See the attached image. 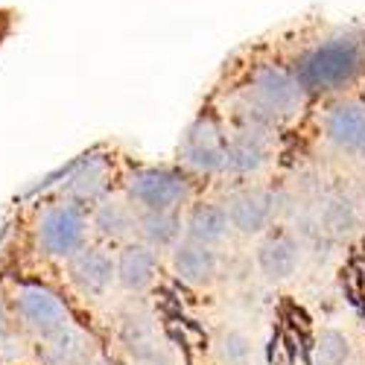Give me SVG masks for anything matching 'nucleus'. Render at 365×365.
<instances>
[{"label": "nucleus", "instance_id": "nucleus-1", "mask_svg": "<svg viewBox=\"0 0 365 365\" xmlns=\"http://www.w3.org/2000/svg\"><path fill=\"white\" fill-rule=\"evenodd\" d=\"M307 97H339L365 79V24L324 26L287 58Z\"/></svg>", "mask_w": 365, "mask_h": 365}, {"label": "nucleus", "instance_id": "nucleus-10", "mask_svg": "<svg viewBox=\"0 0 365 365\" xmlns=\"http://www.w3.org/2000/svg\"><path fill=\"white\" fill-rule=\"evenodd\" d=\"M68 278L85 298H103L114 284V257L106 249L82 246L68 257Z\"/></svg>", "mask_w": 365, "mask_h": 365}, {"label": "nucleus", "instance_id": "nucleus-19", "mask_svg": "<svg viewBox=\"0 0 365 365\" xmlns=\"http://www.w3.org/2000/svg\"><path fill=\"white\" fill-rule=\"evenodd\" d=\"M359 228V210L345 196H327L319 205V231L327 240H351Z\"/></svg>", "mask_w": 365, "mask_h": 365}, {"label": "nucleus", "instance_id": "nucleus-4", "mask_svg": "<svg viewBox=\"0 0 365 365\" xmlns=\"http://www.w3.org/2000/svg\"><path fill=\"white\" fill-rule=\"evenodd\" d=\"M193 181L185 170L140 167L126 178V199L140 210H175L190 202Z\"/></svg>", "mask_w": 365, "mask_h": 365}, {"label": "nucleus", "instance_id": "nucleus-8", "mask_svg": "<svg viewBox=\"0 0 365 365\" xmlns=\"http://www.w3.org/2000/svg\"><path fill=\"white\" fill-rule=\"evenodd\" d=\"M275 126L260 123L242 114V123L225 138V173L231 175H257L269 164V132Z\"/></svg>", "mask_w": 365, "mask_h": 365}, {"label": "nucleus", "instance_id": "nucleus-2", "mask_svg": "<svg viewBox=\"0 0 365 365\" xmlns=\"http://www.w3.org/2000/svg\"><path fill=\"white\" fill-rule=\"evenodd\" d=\"M240 97H242V114L269 126L289 123L310 103L307 91L301 88L289 62H278V58L255 62L242 76Z\"/></svg>", "mask_w": 365, "mask_h": 365}, {"label": "nucleus", "instance_id": "nucleus-16", "mask_svg": "<svg viewBox=\"0 0 365 365\" xmlns=\"http://www.w3.org/2000/svg\"><path fill=\"white\" fill-rule=\"evenodd\" d=\"M38 356L44 365H85L94 356V345L76 324H68L62 333H56L41 345Z\"/></svg>", "mask_w": 365, "mask_h": 365}, {"label": "nucleus", "instance_id": "nucleus-24", "mask_svg": "<svg viewBox=\"0 0 365 365\" xmlns=\"http://www.w3.org/2000/svg\"><path fill=\"white\" fill-rule=\"evenodd\" d=\"M85 365H111V362H108L106 356H97V354H94V356H91V359H88Z\"/></svg>", "mask_w": 365, "mask_h": 365}, {"label": "nucleus", "instance_id": "nucleus-12", "mask_svg": "<svg viewBox=\"0 0 365 365\" xmlns=\"http://www.w3.org/2000/svg\"><path fill=\"white\" fill-rule=\"evenodd\" d=\"M158 275V249L149 242H126L114 257V284L126 292H143Z\"/></svg>", "mask_w": 365, "mask_h": 365}, {"label": "nucleus", "instance_id": "nucleus-13", "mask_svg": "<svg viewBox=\"0 0 365 365\" xmlns=\"http://www.w3.org/2000/svg\"><path fill=\"white\" fill-rule=\"evenodd\" d=\"M301 266V242L287 234H269L260 246H257V269L269 284H284L289 281Z\"/></svg>", "mask_w": 365, "mask_h": 365}, {"label": "nucleus", "instance_id": "nucleus-5", "mask_svg": "<svg viewBox=\"0 0 365 365\" xmlns=\"http://www.w3.org/2000/svg\"><path fill=\"white\" fill-rule=\"evenodd\" d=\"M225 126L220 120L202 111L187 126L185 138L178 143V158L196 175H222L225 173Z\"/></svg>", "mask_w": 365, "mask_h": 365}, {"label": "nucleus", "instance_id": "nucleus-7", "mask_svg": "<svg viewBox=\"0 0 365 365\" xmlns=\"http://www.w3.org/2000/svg\"><path fill=\"white\" fill-rule=\"evenodd\" d=\"M322 135L339 155L365 161V100H333L322 114Z\"/></svg>", "mask_w": 365, "mask_h": 365}, {"label": "nucleus", "instance_id": "nucleus-17", "mask_svg": "<svg viewBox=\"0 0 365 365\" xmlns=\"http://www.w3.org/2000/svg\"><path fill=\"white\" fill-rule=\"evenodd\" d=\"M185 237L187 240H196V242H205V246H220V242L228 237L231 225H228V214L222 205H214V202H202L196 205L187 220H185Z\"/></svg>", "mask_w": 365, "mask_h": 365}, {"label": "nucleus", "instance_id": "nucleus-20", "mask_svg": "<svg viewBox=\"0 0 365 365\" xmlns=\"http://www.w3.org/2000/svg\"><path fill=\"white\" fill-rule=\"evenodd\" d=\"M138 234L152 249H173L181 240V217L178 210H140Z\"/></svg>", "mask_w": 365, "mask_h": 365}, {"label": "nucleus", "instance_id": "nucleus-22", "mask_svg": "<svg viewBox=\"0 0 365 365\" xmlns=\"http://www.w3.org/2000/svg\"><path fill=\"white\" fill-rule=\"evenodd\" d=\"M217 354L225 365H252L255 345L242 330H222L217 339Z\"/></svg>", "mask_w": 365, "mask_h": 365}, {"label": "nucleus", "instance_id": "nucleus-15", "mask_svg": "<svg viewBox=\"0 0 365 365\" xmlns=\"http://www.w3.org/2000/svg\"><path fill=\"white\" fill-rule=\"evenodd\" d=\"M91 228H94L103 240L123 242L138 231V214L132 210V202L126 199H100L91 217Z\"/></svg>", "mask_w": 365, "mask_h": 365}, {"label": "nucleus", "instance_id": "nucleus-14", "mask_svg": "<svg viewBox=\"0 0 365 365\" xmlns=\"http://www.w3.org/2000/svg\"><path fill=\"white\" fill-rule=\"evenodd\" d=\"M173 269L178 281L187 287H207L220 272V255L217 246H205L196 240H178L173 246Z\"/></svg>", "mask_w": 365, "mask_h": 365}, {"label": "nucleus", "instance_id": "nucleus-11", "mask_svg": "<svg viewBox=\"0 0 365 365\" xmlns=\"http://www.w3.org/2000/svg\"><path fill=\"white\" fill-rule=\"evenodd\" d=\"M111 173H114V167H111V161H108L106 155L82 158V161L71 170L62 193H65V199H71V202H76V205H82V207H85V205H97L100 199L108 196Z\"/></svg>", "mask_w": 365, "mask_h": 365}, {"label": "nucleus", "instance_id": "nucleus-23", "mask_svg": "<svg viewBox=\"0 0 365 365\" xmlns=\"http://www.w3.org/2000/svg\"><path fill=\"white\" fill-rule=\"evenodd\" d=\"M12 342V319H9V310H6V301L0 295V348Z\"/></svg>", "mask_w": 365, "mask_h": 365}, {"label": "nucleus", "instance_id": "nucleus-3", "mask_svg": "<svg viewBox=\"0 0 365 365\" xmlns=\"http://www.w3.org/2000/svg\"><path fill=\"white\" fill-rule=\"evenodd\" d=\"M88 228H91V222H88V214L82 205H76L71 199L53 202L38 214L36 246L50 260H68L71 255H76L85 246Z\"/></svg>", "mask_w": 365, "mask_h": 365}, {"label": "nucleus", "instance_id": "nucleus-6", "mask_svg": "<svg viewBox=\"0 0 365 365\" xmlns=\"http://www.w3.org/2000/svg\"><path fill=\"white\" fill-rule=\"evenodd\" d=\"M12 304H15V313L24 322V327L29 333H36L41 342L53 339L56 333H62L68 324H73V319H71L68 307L62 304V298H58L53 289L41 287V284L15 287Z\"/></svg>", "mask_w": 365, "mask_h": 365}, {"label": "nucleus", "instance_id": "nucleus-21", "mask_svg": "<svg viewBox=\"0 0 365 365\" xmlns=\"http://www.w3.org/2000/svg\"><path fill=\"white\" fill-rule=\"evenodd\" d=\"M348 356H351V342L342 330L324 327L316 336V348H313L316 365H345Z\"/></svg>", "mask_w": 365, "mask_h": 365}, {"label": "nucleus", "instance_id": "nucleus-9", "mask_svg": "<svg viewBox=\"0 0 365 365\" xmlns=\"http://www.w3.org/2000/svg\"><path fill=\"white\" fill-rule=\"evenodd\" d=\"M225 214L228 225L242 234V237H255L263 234L278 210V196L269 187H240L225 199Z\"/></svg>", "mask_w": 365, "mask_h": 365}, {"label": "nucleus", "instance_id": "nucleus-18", "mask_svg": "<svg viewBox=\"0 0 365 365\" xmlns=\"http://www.w3.org/2000/svg\"><path fill=\"white\" fill-rule=\"evenodd\" d=\"M120 339L132 351V356L143 365H167V354L155 339V330H152L146 316H126L120 324Z\"/></svg>", "mask_w": 365, "mask_h": 365}]
</instances>
